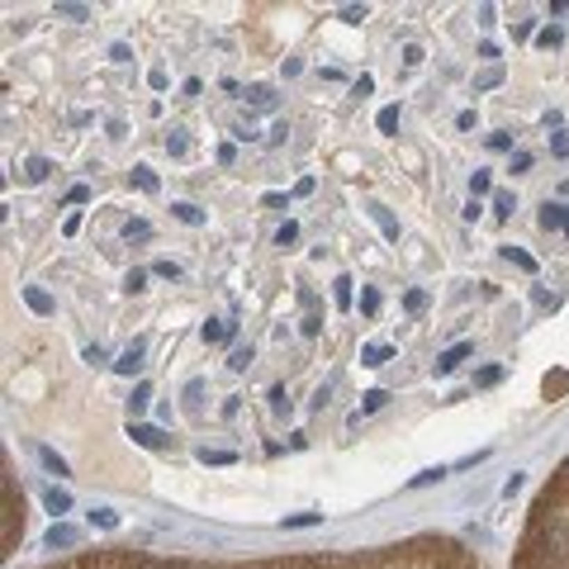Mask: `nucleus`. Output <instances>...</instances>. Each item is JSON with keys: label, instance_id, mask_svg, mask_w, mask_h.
<instances>
[{"label": "nucleus", "instance_id": "5", "mask_svg": "<svg viewBox=\"0 0 569 569\" xmlns=\"http://www.w3.org/2000/svg\"><path fill=\"white\" fill-rule=\"evenodd\" d=\"M114 370H119V375H138V370H142V342H133L129 352L119 356V361H114Z\"/></svg>", "mask_w": 569, "mask_h": 569}, {"label": "nucleus", "instance_id": "22", "mask_svg": "<svg viewBox=\"0 0 569 569\" xmlns=\"http://www.w3.org/2000/svg\"><path fill=\"white\" fill-rule=\"evenodd\" d=\"M185 147H190V138L181 133V129H176V133H166V152H176V157H181Z\"/></svg>", "mask_w": 569, "mask_h": 569}, {"label": "nucleus", "instance_id": "14", "mask_svg": "<svg viewBox=\"0 0 569 569\" xmlns=\"http://www.w3.org/2000/svg\"><path fill=\"white\" fill-rule=\"evenodd\" d=\"M375 124H379V133H394V129H399V109H394V105H384Z\"/></svg>", "mask_w": 569, "mask_h": 569}, {"label": "nucleus", "instance_id": "20", "mask_svg": "<svg viewBox=\"0 0 569 569\" xmlns=\"http://www.w3.org/2000/svg\"><path fill=\"white\" fill-rule=\"evenodd\" d=\"M171 209H176V218H181V223H204V214H199L195 204H171Z\"/></svg>", "mask_w": 569, "mask_h": 569}, {"label": "nucleus", "instance_id": "7", "mask_svg": "<svg viewBox=\"0 0 569 569\" xmlns=\"http://www.w3.org/2000/svg\"><path fill=\"white\" fill-rule=\"evenodd\" d=\"M370 214H375V223L384 228V238H394V242H399V223H394V214H389L384 204H370Z\"/></svg>", "mask_w": 569, "mask_h": 569}, {"label": "nucleus", "instance_id": "41", "mask_svg": "<svg viewBox=\"0 0 569 569\" xmlns=\"http://www.w3.org/2000/svg\"><path fill=\"white\" fill-rule=\"evenodd\" d=\"M441 475H446V470H441V465H436V470H422V475H418V479H413V488H422V484H432V479H441Z\"/></svg>", "mask_w": 569, "mask_h": 569}, {"label": "nucleus", "instance_id": "21", "mask_svg": "<svg viewBox=\"0 0 569 569\" xmlns=\"http://www.w3.org/2000/svg\"><path fill=\"white\" fill-rule=\"evenodd\" d=\"M365 15H370L365 5H342V24H361Z\"/></svg>", "mask_w": 569, "mask_h": 569}, {"label": "nucleus", "instance_id": "6", "mask_svg": "<svg viewBox=\"0 0 569 569\" xmlns=\"http://www.w3.org/2000/svg\"><path fill=\"white\" fill-rule=\"evenodd\" d=\"M129 436L138 446H166V432H157V427H129Z\"/></svg>", "mask_w": 569, "mask_h": 569}, {"label": "nucleus", "instance_id": "15", "mask_svg": "<svg viewBox=\"0 0 569 569\" xmlns=\"http://www.w3.org/2000/svg\"><path fill=\"white\" fill-rule=\"evenodd\" d=\"M247 100H251V105H261V109H271V105H275L271 85H251V90H247Z\"/></svg>", "mask_w": 569, "mask_h": 569}, {"label": "nucleus", "instance_id": "2", "mask_svg": "<svg viewBox=\"0 0 569 569\" xmlns=\"http://www.w3.org/2000/svg\"><path fill=\"white\" fill-rule=\"evenodd\" d=\"M76 541H81V531H76V527H67V522H53V527H48V536H43L48 550H67V545H76Z\"/></svg>", "mask_w": 569, "mask_h": 569}, {"label": "nucleus", "instance_id": "30", "mask_svg": "<svg viewBox=\"0 0 569 569\" xmlns=\"http://www.w3.org/2000/svg\"><path fill=\"white\" fill-rule=\"evenodd\" d=\"M470 195H488V171H475L470 176Z\"/></svg>", "mask_w": 569, "mask_h": 569}, {"label": "nucleus", "instance_id": "44", "mask_svg": "<svg viewBox=\"0 0 569 569\" xmlns=\"http://www.w3.org/2000/svg\"><path fill=\"white\" fill-rule=\"evenodd\" d=\"M67 199H72V204H85V199H90V190H85V185H72V190H67Z\"/></svg>", "mask_w": 569, "mask_h": 569}, {"label": "nucleus", "instance_id": "34", "mask_svg": "<svg viewBox=\"0 0 569 569\" xmlns=\"http://www.w3.org/2000/svg\"><path fill=\"white\" fill-rule=\"evenodd\" d=\"M361 313H379V295H375V290H365V295H361Z\"/></svg>", "mask_w": 569, "mask_h": 569}, {"label": "nucleus", "instance_id": "8", "mask_svg": "<svg viewBox=\"0 0 569 569\" xmlns=\"http://www.w3.org/2000/svg\"><path fill=\"white\" fill-rule=\"evenodd\" d=\"M43 503H48V513H67V508H72V498H67V488H48V493H43Z\"/></svg>", "mask_w": 569, "mask_h": 569}, {"label": "nucleus", "instance_id": "29", "mask_svg": "<svg viewBox=\"0 0 569 569\" xmlns=\"http://www.w3.org/2000/svg\"><path fill=\"white\" fill-rule=\"evenodd\" d=\"M199 461H204V465H228L233 456H228V451H209V446H204V451H199Z\"/></svg>", "mask_w": 569, "mask_h": 569}, {"label": "nucleus", "instance_id": "1", "mask_svg": "<svg viewBox=\"0 0 569 569\" xmlns=\"http://www.w3.org/2000/svg\"><path fill=\"white\" fill-rule=\"evenodd\" d=\"M19 498H15V484L5 479V550H15V536H19Z\"/></svg>", "mask_w": 569, "mask_h": 569}, {"label": "nucleus", "instance_id": "16", "mask_svg": "<svg viewBox=\"0 0 569 569\" xmlns=\"http://www.w3.org/2000/svg\"><path fill=\"white\" fill-rule=\"evenodd\" d=\"M90 522H95V527H105V531H114V527H119V513H109V508H95V513H90Z\"/></svg>", "mask_w": 569, "mask_h": 569}, {"label": "nucleus", "instance_id": "38", "mask_svg": "<svg viewBox=\"0 0 569 569\" xmlns=\"http://www.w3.org/2000/svg\"><path fill=\"white\" fill-rule=\"evenodd\" d=\"M124 285H129L133 295H138V290H147V271H129V280H124Z\"/></svg>", "mask_w": 569, "mask_h": 569}, {"label": "nucleus", "instance_id": "12", "mask_svg": "<svg viewBox=\"0 0 569 569\" xmlns=\"http://www.w3.org/2000/svg\"><path fill=\"white\" fill-rule=\"evenodd\" d=\"M199 332H204V342H228V337H233V327L228 323H204Z\"/></svg>", "mask_w": 569, "mask_h": 569}, {"label": "nucleus", "instance_id": "45", "mask_svg": "<svg viewBox=\"0 0 569 569\" xmlns=\"http://www.w3.org/2000/svg\"><path fill=\"white\" fill-rule=\"evenodd\" d=\"M527 166H531V152H513V166L508 171H527Z\"/></svg>", "mask_w": 569, "mask_h": 569}, {"label": "nucleus", "instance_id": "47", "mask_svg": "<svg viewBox=\"0 0 569 569\" xmlns=\"http://www.w3.org/2000/svg\"><path fill=\"white\" fill-rule=\"evenodd\" d=\"M157 275H171V280H176V275H181V266H176V261H157Z\"/></svg>", "mask_w": 569, "mask_h": 569}, {"label": "nucleus", "instance_id": "39", "mask_svg": "<svg viewBox=\"0 0 569 569\" xmlns=\"http://www.w3.org/2000/svg\"><path fill=\"white\" fill-rule=\"evenodd\" d=\"M228 365H233V370H247V365H251V352H247V347L242 352H233L228 356Z\"/></svg>", "mask_w": 569, "mask_h": 569}, {"label": "nucleus", "instance_id": "27", "mask_svg": "<svg viewBox=\"0 0 569 569\" xmlns=\"http://www.w3.org/2000/svg\"><path fill=\"white\" fill-rule=\"evenodd\" d=\"M57 15H62V19H90L85 5H57Z\"/></svg>", "mask_w": 569, "mask_h": 569}, {"label": "nucleus", "instance_id": "10", "mask_svg": "<svg viewBox=\"0 0 569 569\" xmlns=\"http://www.w3.org/2000/svg\"><path fill=\"white\" fill-rule=\"evenodd\" d=\"M48 171H53V166H48V157H28V162H24V181H43Z\"/></svg>", "mask_w": 569, "mask_h": 569}, {"label": "nucleus", "instance_id": "46", "mask_svg": "<svg viewBox=\"0 0 569 569\" xmlns=\"http://www.w3.org/2000/svg\"><path fill=\"white\" fill-rule=\"evenodd\" d=\"M498 375H503V370H498V365H488V370H479V384H498Z\"/></svg>", "mask_w": 569, "mask_h": 569}, {"label": "nucleus", "instance_id": "32", "mask_svg": "<svg viewBox=\"0 0 569 569\" xmlns=\"http://www.w3.org/2000/svg\"><path fill=\"white\" fill-rule=\"evenodd\" d=\"M295 238H299V223H285V228L275 233V242H280V247H290V242H295Z\"/></svg>", "mask_w": 569, "mask_h": 569}, {"label": "nucleus", "instance_id": "33", "mask_svg": "<svg viewBox=\"0 0 569 569\" xmlns=\"http://www.w3.org/2000/svg\"><path fill=\"white\" fill-rule=\"evenodd\" d=\"M299 327H304V337H318V332H323V318H318V313H308Z\"/></svg>", "mask_w": 569, "mask_h": 569}, {"label": "nucleus", "instance_id": "48", "mask_svg": "<svg viewBox=\"0 0 569 569\" xmlns=\"http://www.w3.org/2000/svg\"><path fill=\"white\" fill-rule=\"evenodd\" d=\"M565 228H569V204H565Z\"/></svg>", "mask_w": 569, "mask_h": 569}, {"label": "nucleus", "instance_id": "31", "mask_svg": "<svg viewBox=\"0 0 569 569\" xmlns=\"http://www.w3.org/2000/svg\"><path fill=\"white\" fill-rule=\"evenodd\" d=\"M147 394H152V389H147V384H138L133 399H129V408H133V413H142V408H147Z\"/></svg>", "mask_w": 569, "mask_h": 569}, {"label": "nucleus", "instance_id": "36", "mask_svg": "<svg viewBox=\"0 0 569 569\" xmlns=\"http://www.w3.org/2000/svg\"><path fill=\"white\" fill-rule=\"evenodd\" d=\"M550 152H555V157H569V133H555V138H550Z\"/></svg>", "mask_w": 569, "mask_h": 569}, {"label": "nucleus", "instance_id": "18", "mask_svg": "<svg viewBox=\"0 0 569 569\" xmlns=\"http://www.w3.org/2000/svg\"><path fill=\"white\" fill-rule=\"evenodd\" d=\"M498 81H503V72H498V67H488V72L475 76V90H488V85H498Z\"/></svg>", "mask_w": 569, "mask_h": 569}, {"label": "nucleus", "instance_id": "4", "mask_svg": "<svg viewBox=\"0 0 569 569\" xmlns=\"http://www.w3.org/2000/svg\"><path fill=\"white\" fill-rule=\"evenodd\" d=\"M465 356H470V342H461V347H451V352H441V356H436V375H451V370L461 365Z\"/></svg>", "mask_w": 569, "mask_h": 569}, {"label": "nucleus", "instance_id": "3", "mask_svg": "<svg viewBox=\"0 0 569 569\" xmlns=\"http://www.w3.org/2000/svg\"><path fill=\"white\" fill-rule=\"evenodd\" d=\"M24 304L33 308V313H43V318H48V313L57 308V304H53V295H48V290H38V285H24Z\"/></svg>", "mask_w": 569, "mask_h": 569}, {"label": "nucleus", "instance_id": "26", "mask_svg": "<svg viewBox=\"0 0 569 569\" xmlns=\"http://www.w3.org/2000/svg\"><path fill=\"white\" fill-rule=\"evenodd\" d=\"M384 399H389L384 389H370V394H365V404H361V413H375V408H384Z\"/></svg>", "mask_w": 569, "mask_h": 569}, {"label": "nucleus", "instance_id": "35", "mask_svg": "<svg viewBox=\"0 0 569 569\" xmlns=\"http://www.w3.org/2000/svg\"><path fill=\"white\" fill-rule=\"evenodd\" d=\"M271 408H275V413H290V399H285V389H280V384L271 389Z\"/></svg>", "mask_w": 569, "mask_h": 569}, {"label": "nucleus", "instance_id": "40", "mask_svg": "<svg viewBox=\"0 0 569 569\" xmlns=\"http://www.w3.org/2000/svg\"><path fill=\"white\" fill-rule=\"evenodd\" d=\"M337 304H342V308H347V304H352V280H347V275H342V280H337Z\"/></svg>", "mask_w": 569, "mask_h": 569}, {"label": "nucleus", "instance_id": "23", "mask_svg": "<svg viewBox=\"0 0 569 569\" xmlns=\"http://www.w3.org/2000/svg\"><path fill=\"white\" fill-rule=\"evenodd\" d=\"M133 181H138V190H147V195L157 190V176H152L147 166H138V171H133Z\"/></svg>", "mask_w": 569, "mask_h": 569}, {"label": "nucleus", "instance_id": "13", "mask_svg": "<svg viewBox=\"0 0 569 569\" xmlns=\"http://www.w3.org/2000/svg\"><path fill=\"white\" fill-rule=\"evenodd\" d=\"M38 456H43V465H48V470H53V475H67V461H62V456H57L53 446H38Z\"/></svg>", "mask_w": 569, "mask_h": 569}, {"label": "nucleus", "instance_id": "43", "mask_svg": "<svg viewBox=\"0 0 569 569\" xmlns=\"http://www.w3.org/2000/svg\"><path fill=\"white\" fill-rule=\"evenodd\" d=\"M124 238H147V223H142V218H133V223L124 228Z\"/></svg>", "mask_w": 569, "mask_h": 569}, {"label": "nucleus", "instance_id": "28", "mask_svg": "<svg viewBox=\"0 0 569 569\" xmlns=\"http://www.w3.org/2000/svg\"><path fill=\"white\" fill-rule=\"evenodd\" d=\"M560 38H565L560 28H541V33H536V43H541V48H560Z\"/></svg>", "mask_w": 569, "mask_h": 569}, {"label": "nucleus", "instance_id": "42", "mask_svg": "<svg viewBox=\"0 0 569 569\" xmlns=\"http://www.w3.org/2000/svg\"><path fill=\"white\" fill-rule=\"evenodd\" d=\"M488 147H493V152H508V147H513V138H508V133H493V138H488Z\"/></svg>", "mask_w": 569, "mask_h": 569}, {"label": "nucleus", "instance_id": "24", "mask_svg": "<svg viewBox=\"0 0 569 569\" xmlns=\"http://www.w3.org/2000/svg\"><path fill=\"white\" fill-rule=\"evenodd\" d=\"M404 304H408V313H422V308H427V295H422V290H408Z\"/></svg>", "mask_w": 569, "mask_h": 569}, {"label": "nucleus", "instance_id": "25", "mask_svg": "<svg viewBox=\"0 0 569 569\" xmlns=\"http://www.w3.org/2000/svg\"><path fill=\"white\" fill-rule=\"evenodd\" d=\"M323 513H299V517H285V527H318Z\"/></svg>", "mask_w": 569, "mask_h": 569}, {"label": "nucleus", "instance_id": "19", "mask_svg": "<svg viewBox=\"0 0 569 569\" xmlns=\"http://www.w3.org/2000/svg\"><path fill=\"white\" fill-rule=\"evenodd\" d=\"M513 209H517V204H513V195H508V190H498V195H493V214H503V218H508Z\"/></svg>", "mask_w": 569, "mask_h": 569}, {"label": "nucleus", "instance_id": "37", "mask_svg": "<svg viewBox=\"0 0 569 569\" xmlns=\"http://www.w3.org/2000/svg\"><path fill=\"white\" fill-rule=\"evenodd\" d=\"M422 62V48L418 43H404V67H418Z\"/></svg>", "mask_w": 569, "mask_h": 569}, {"label": "nucleus", "instance_id": "9", "mask_svg": "<svg viewBox=\"0 0 569 569\" xmlns=\"http://www.w3.org/2000/svg\"><path fill=\"white\" fill-rule=\"evenodd\" d=\"M389 356H394V347H384V342H375V347H365V352H361V361H365V365H384Z\"/></svg>", "mask_w": 569, "mask_h": 569}, {"label": "nucleus", "instance_id": "17", "mask_svg": "<svg viewBox=\"0 0 569 569\" xmlns=\"http://www.w3.org/2000/svg\"><path fill=\"white\" fill-rule=\"evenodd\" d=\"M503 256H508L513 266H522V271H536V261H531L527 251H517V247H503Z\"/></svg>", "mask_w": 569, "mask_h": 569}, {"label": "nucleus", "instance_id": "11", "mask_svg": "<svg viewBox=\"0 0 569 569\" xmlns=\"http://www.w3.org/2000/svg\"><path fill=\"white\" fill-rule=\"evenodd\" d=\"M541 228H565V204H545L541 209Z\"/></svg>", "mask_w": 569, "mask_h": 569}]
</instances>
